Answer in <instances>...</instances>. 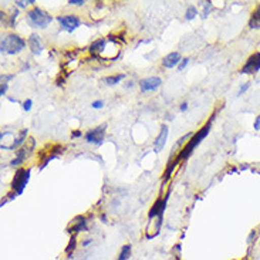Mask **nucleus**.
<instances>
[{"label": "nucleus", "mask_w": 260, "mask_h": 260, "mask_svg": "<svg viewBox=\"0 0 260 260\" xmlns=\"http://www.w3.org/2000/svg\"><path fill=\"white\" fill-rule=\"evenodd\" d=\"M213 118H215V114L211 117V120L208 121L206 124H205L204 127L201 128V129H198V133L193 134V137L190 138L189 141H188V144L185 145V147L182 148V151L179 152V155H178V162L181 161H185V159H188L190 156V154L193 152V149L202 142V140H205L206 137H208V134H209V131H211V127H212V121H213Z\"/></svg>", "instance_id": "1"}, {"label": "nucleus", "mask_w": 260, "mask_h": 260, "mask_svg": "<svg viewBox=\"0 0 260 260\" xmlns=\"http://www.w3.org/2000/svg\"><path fill=\"white\" fill-rule=\"evenodd\" d=\"M26 47V42L16 35H7L2 39L0 43V50L2 53H7V54H17L21 50Z\"/></svg>", "instance_id": "2"}, {"label": "nucleus", "mask_w": 260, "mask_h": 260, "mask_svg": "<svg viewBox=\"0 0 260 260\" xmlns=\"http://www.w3.org/2000/svg\"><path fill=\"white\" fill-rule=\"evenodd\" d=\"M53 20V17L47 12H44L40 7H33L27 13V21L31 27L46 28Z\"/></svg>", "instance_id": "3"}, {"label": "nucleus", "mask_w": 260, "mask_h": 260, "mask_svg": "<svg viewBox=\"0 0 260 260\" xmlns=\"http://www.w3.org/2000/svg\"><path fill=\"white\" fill-rule=\"evenodd\" d=\"M30 169H19L16 172V175L13 178V182H12V189L16 195H21L23 190L27 185L28 179H30Z\"/></svg>", "instance_id": "4"}, {"label": "nucleus", "mask_w": 260, "mask_h": 260, "mask_svg": "<svg viewBox=\"0 0 260 260\" xmlns=\"http://www.w3.org/2000/svg\"><path fill=\"white\" fill-rule=\"evenodd\" d=\"M106 128L107 124H103L97 128H92L90 131H87L84 135V138L87 142L90 144H95V145H101L103 141H104V137H106Z\"/></svg>", "instance_id": "5"}, {"label": "nucleus", "mask_w": 260, "mask_h": 260, "mask_svg": "<svg viewBox=\"0 0 260 260\" xmlns=\"http://www.w3.org/2000/svg\"><path fill=\"white\" fill-rule=\"evenodd\" d=\"M260 70V53H253L240 69L242 74H254Z\"/></svg>", "instance_id": "6"}, {"label": "nucleus", "mask_w": 260, "mask_h": 260, "mask_svg": "<svg viewBox=\"0 0 260 260\" xmlns=\"http://www.w3.org/2000/svg\"><path fill=\"white\" fill-rule=\"evenodd\" d=\"M57 20L61 24V27H63L64 30H67V31H74V30L77 27H80V24H81L80 19H78L77 16H74V14L58 16Z\"/></svg>", "instance_id": "7"}, {"label": "nucleus", "mask_w": 260, "mask_h": 260, "mask_svg": "<svg viewBox=\"0 0 260 260\" xmlns=\"http://www.w3.org/2000/svg\"><path fill=\"white\" fill-rule=\"evenodd\" d=\"M169 192L171 189L168 190V193L165 195V198H158L156 201H155V204L152 205V208H151V211L148 213V218L152 219L155 216H162L164 215V212H165V208H167V202H168V197H169Z\"/></svg>", "instance_id": "8"}, {"label": "nucleus", "mask_w": 260, "mask_h": 260, "mask_svg": "<svg viewBox=\"0 0 260 260\" xmlns=\"http://www.w3.org/2000/svg\"><path fill=\"white\" fill-rule=\"evenodd\" d=\"M162 84V80L159 77H148L144 78V80H141L140 87H141V91L142 92H147V91H155V90H158Z\"/></svg>", "instance_id": "9"}, {"label": "nucleus", "mask_w": 260, "mask_h": 260, "mask_svg": "<svg viewBox=\"0 0 260 260\" xmlns=\"http://www.w3.org/2000/svg\"><path fill=\"white\" fill-rule=\"evenodd\" d=\"M167 138H168V127L164 125L161 128V133L156 137V140L154 142V152H156V154L161 152L164 147H165V144H167Z\"/></svg>", "instance_id": "10"}, {"label": "nucleus", "mask_w": 260, "mask_h": 260, "mask_svg": "<svg viewBox=\"0 0 260 260\" xmlns=\"http://www.w3.org/2000/svg\"><path fill=\"white\" fill-rule=\"evenodd\" d=\"M179 61H182V60H181V54H179L178 51H174V53H169L168 56H165L162 58V66H164L165 69H172V67L178 66Z\"/></svg>", "instance_id": "11"}, {"label": "nucleus", "mask_w": 260, "mask_h": 260, "mask_svg": "<svg viewBox=\"0 0 260 260\" xmlns=\"http://www.w3.org/2000/svg\"><path fill=\"white\" fill-rule=\"evenodd\" d=\"M107 43H108V39H99V40H95V42L91 43V46H90V53H91L92 56L95 57V58H99L100 54L106 50Z\"/></svg>", "instance_id": "12"}, {"label": "nucleus", "mask_w": 260, "mask_h": 260, "mask_svg": "<svg viewBox=\"0 0 260 260\" xmlns=\"http://www.w3.org/2000/svg\"><path fill=\"white\" fill-rule=\"evenodd\" d=\"M28 47L31 50L33 54H40L43 51V44L42 40H40V36L31 35L28 37Z\"/></svg>", "instance_id": "13"}, {"label": "nucleus", "mask_w": 260, "mask_h": 260, "mask_svg": "<svg viewBox=\"0 0 260 260\" xmlns=\"http://www.w3.org/2000/svg\"><path fill=\"white\" fill-rule=\"evenodd\" d=\"M85 229H87V220H85V218L84 216H77V218L74 219V225L69 229V232L77 233L81 232V231H85Z\"/></svg>", "instance_id": "14"}, {"label": "nucleus", "mask_w": 260, "mask_h": 260, "mask_svg": "<svg viewBox=\"0 0 260 260\" xmlns=\"http://www.w3.org/2000/svg\"><path fill=\"white\" fill-rule=\"evenodd\" d=\"M249 27L250 28H260V3L256 7V10L252 14L250 20H249Z\"/></svg>", "instance_id": "15"}, {"label": "nucleus", "mask_w": 260, "mask_h": 260, "mask_svg": "<svg viewBox=\"0 0 260 260\" xmlns=\"http://www.w3.org/2000/svg\"><path fill=\"white\" fill-rule=\"evenodd\" d=\"M26 155H27V148H21L20 151H17V152H16V158H14L13 161L10 162V165L16 167V165H20V164H23L24 159H26Z\"/></svg>", "instance_id": "16"}, {"label": "nucleus", "mask_w": 260, "mask_h": 260, "mask_svg": "<svg viewBox=\"0 0 260 260\" xmlns=\"http://www.w3.org/2000/svg\"><path fill=\"white\" fill-rule=\"evenodd\" d=\"M124 78H125L124 74H115V76H110V77L104 78V83L107 85H115L118 84L121 80H124Z\"/></svg>", "instance_id": "17"}, {"label": "nucleus", "mask_w": 260, "mask_h": 260, "mask_svg": "<svg viewBox=\"0 0 260 260\" xmlns=\"http://www.w3.org/2000/svg\"><path fill=\"white\" fill-rule=\"evenodd\" d=\"M131 245H124V246L121 247L120 254H118V260H128L129 259V256H131Z\"/></svg>", "instance_id": "18"}, {"label": "nucleus", "mask_w": 260, "mask_h": 260, "mask_svg": "<svg viewBox=\"0 0 260 260\" xmlns=\"http://www.w3.org/2000/svg\"><path fill=\"white\" fill-rule=\"evenodd\" d=\"M178 164H179V162H178V159L169 162L168 168H167V171H165V174H164V183L167 182L169 178H171V175H172V172H174V169H175V167H176V165H178Z\"/></svg>", "instance_id": "19"}, {"label": "nucleus", "mask_w": 260, "mask_h": 260, "mask_svg": "<svg viewBox=\"0 0 260 260\" xmlns=\"http://www.w3.org/2000/svg\"><path fill=\"white\" fill-rule=\"evenodd\" d=\"M26 137H27V129H21L20 134H19V138L13 142V147H12V149H16L17 147H20L21 144L24 142V140H26Z\"/></svg>", "instance_id": "20"}, {"label": "nucleus", "mask_w": 260, "mask_h": 260, "mask_svg": "<svg viewBox=\"0 0 260 260\" xmlns=\"http://www.w3.org/2000/svg\"><path fill=\"white\" fill-rule=\"evenodd\" d=\"M195 16H198V9L195 6H190L188 7V10H186V13H185V17H186V20H192Z\"/></svg>", "instance_id": "21"}, {"label": "nucleus", "mask_w": 260, "mask_h": 260, "mask_svg": "<svg viewBox=\"0 0 260 260\" xmlns=\"http://www.w3.org/2000/svg\"><path fill=\"white\" fill-rule=\"evenodd\" d=\"M76 245H77L76 236H71L70 242H69V246L66 247V253H71V252H74V249H76Z\"/></svg>", "instance_id": "22"}, {"label": "nucleus", "mask_w": 260, "mask_h": 260, "mask_svg": "<svg viewBox=\"0 0 260 260\" xmlns=\"http://www.w3.org/2000/svg\"><path fill=\"white\" fill-rule=\"evenodd\" d=\"M35 3H36L35 0H28V2H21V0H17V2H16V5H17L19 7H26L27 5H35Z\"/></svg>", "instance_id": "23"}, {"label": "nucleus", "mask_w": 260, "mask_h": 260, "mask_svg": "<svg viewBox=\"0 0 260 260\" xmlns=\"http://www.w3.org/2000/svg\"><path fill=\"white\" fill-rule=\"evenodd\" d=\"M31 106H33V101H31V100H26V101L23 103V110H24V111H30V110H31Z\"/></svg>", "instance_id": "24"}, {"label": "nucleus", "mask_w": 260, "mask_h": 260, "mask_svg": "<svg viewBox=\"0 0 260 260\" xmlns=\"http://www.w3.org/2000/svg\"><path fill=\"white\" fill-rule=\"evenodd\" d=\"M188 61H189V58H183L182 61L179 63V66H178V70L179 71H182L186 66H188Z\"/></svg>", "instance_id": "25"}, {"label": "nucleus", "mask_w": 260, "mask_h": 260, "mask_svg": "<svg viewBox=\"0 0 260 260\" xmlns=\"http://www.w3.org/2000/svg\"><path fill=\"white\" fill-rule=\"evenodd\" d=\"M253 128L256 131H260V114L254 118V122H253Z\"/></svg>", "instance_id": "26"}, {"label": "nucleus", "mask_w": 260, "mask_h": 260, "mask_svg": "<svg viewBox=\"0 0 260 260\" xmlns=\"http://www.w3.org/2000/svg\"><path fill=\"white\" fill-rule=\"evenodd\" d=\"M103 106H104V101H101V100H99V101H94V103L91 104L92 108H97V110H99V108H101Z\"/></svg>", "instance_id": "27"}, {"label": "nucleus", "mask_w": 260, "mask_h": 260, "mask_svg": "<svg viewBox=\"0 0 260 260\" xmlns=\"http://www.w3.org/2000/svg\"><path fill=\"white\" fill-rule=\"evenodd\" d=\"M7 91V83H2V88H0V95H5Z\"/></svg>", "instance_id": "28"}, {"label": "nucleus", "mask_w": 260, "mask_h": 260, "mask_svg": "<svg viewBox=\"0 0 260 260\" xmlns=\"http://www.w3.org/2000/svg\"><path fill=\"white\" fill-rule=\"evenodd\" d=\"M247 88H249V83H246V84H245V85H242V87H240V90H239V92H238V95H242V94H243V92L246 91Z\"/></svg>", "instance_id": "29"}, {"label": "nucleus", "mask_w": 260, "mask_h": 260, "mask_svg": "<svg viewBox=\"0 0 260 260\" xmlns=\"http://www.w3.org/2000/svg\"><path fill=\"white\" fill-rule=\"evenodd\" d=\"M69 5H77V6H81V5H84V2H83V0H70Z\"/></svg>", "instance_id": "30"}, {"label": "nucleus", "mask_w": 260, "mask_h": 260, "mask_svg": "<svg viewBox=\"0 0 260 260\" xmlns=\"http://www.w3.org/2000/svg\"><path fill=\"white\" fill-rule=\"evenodd\" d=\"M81 135H83V133H81V131H73V133H71V137H73V138H78V137H81Z\"/></svg>", "instance_id": "31"}, {"label": "nucleus", "mask_w": 260, "mask_h": 260, "mask_svg": "<svg viewBox=\"0 0 260 260\" xmlns=\"http://www.w3.org/2000/svg\"><path fill=\"white\" fill-rule=\"evenodd\" d=\"M209 5H211V3H206V6H205L204 16H202V17H206V16H208V12L211 10V6H209Z\"/></svg>", "instance_id": "32"}, {"label": "nucleus", "mask_w": 260, "mask_h": 260, "mask_svg": "<svg viewBox=\"0 0 260 260\" xmlns=\"http://www.w3.org/2000/svg\"><path fill=\"white\" fill-rule=\"evenodd\" d=\"M186 108H188V103H182V104H181V108H179V110H181V111H185Z\"/></svg>", "instance_id": "33"}, {"label": "nucleus", "mask_w": 260, "mask_h": 260, "mask_svg": "<svg viewBox=\"0 0 260 260\" xmlns=\"http://www.w3.org/2000/svg\"><path fill=\"white\" fill-rule=\"evenodd\" d=\"M91 243V239H87L85 242H83V246H88Z\"/></svg>", "instance_id": "34"}]
</instances>
